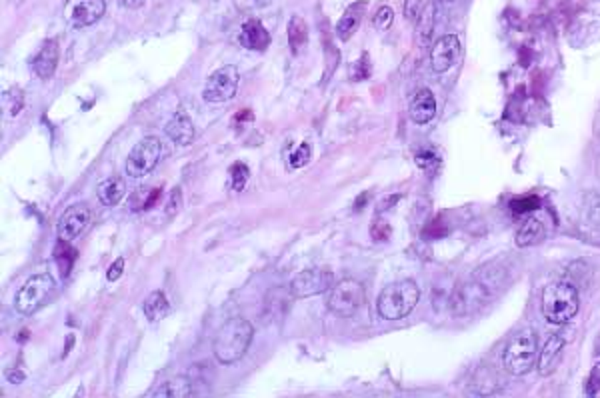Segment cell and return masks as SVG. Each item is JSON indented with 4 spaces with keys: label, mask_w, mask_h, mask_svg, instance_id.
<instances>
[{
    "label": "cell",
    "mask_w": 600,
    "mask_h": 398,
    "mask_svg": "<svg viewBox=\"0 0 600 398\" xmlns=\"http://www.w3.org/2000/svg\"><path fill=\"white\" fill-rule=\"evenodd\" d=\"M253 337H255V328L246 318L236 317L226 320L214 337V358L220 364H233L240 360L250 347Z\"/></svg>",
    "instance_id": "obj_1"
},
{
    "label": "cell",
    "mask_w": 600,
    "mask_h": 398,
    "mask_svg": "<svg viewBox=\"0 0 600 398\" xmlns=\"http://www.w3.org/2000/svg\"><path fill=\"white\" fill-rule=\"evenodd\" d=\"M580 308L579 290L572 282H552L542 290V315L550 325H569Z\"/></svg>",
    "instance_id": "obj_2"
},
{
    "label": "cell",
    "mask_w": 600,
    "mask_h": 398,
    "mask_svg": "<svg viewBox=\"0 0 600 398\" xmlns=\"http://www.w3.org/2000/svg\"><path fill=\"white\" fill-rule=\"evenodd\" d=\"M539 360V337L532 328H524L510 338L502 352L504 370L512 377H524L534 370Z\"/></svg>",
    "instance_id": "obj_3"
},
{
    "label": "cell",
    "mask_w": 600,
    "mask_h": 398,
    "mask_svg": "<svg viewBox=\"0 0 600 398\" xmlns=\"http://www.w3.org/2000/svg\"><path fill=\"white\" fill-rule=\"evenodd\" d=\"M420 290L415 280H398L382 288L378 296V315L385 320H400L408 317L418 305Z\"/></svg>",
    "instance_id": "obj_4"
},
{
    "label": "cell",
    "mask_w": 600,
    "mask_h": 398,
    "mask_svg": "<svg viewBox=\"0 0 600 398\" xmlns=\"http://www.w3.org/2000/svg\"><path fill=\"white\" fill-rule=\"evenodd\" d=\"M367 302L365 285L355 278H345L330 290L328 295V310L338 318L355 317Z\"/></svg>",
    "instance_id": "obj_5"
},
{
    "label": "cell",
    "mask_w": 600,
    "mask_h": 398,
    "mask_svg": "<svg viewBox=\"0 0 600 398\" xmlns=\"http://www.w3.org/2000/svg\"><path fill=\"white\" fill-rule=\"evenodd\" d=\"M54 286H56V282L49 272L31 276L14 296V308L24 317H31L49 300Z\"/></svg>",
    "instance_id": "obj_6"
},
{
    "label": "cell",
    "mask_w": 600,
    "mask_h": 398,
    "mask_svg": "<svg viewBox=\"0 0 600 398\" xmlns=\"http://www.w3.org/2000/svg\"><path fill=\"white\" fill-rule=\"evenodd\" d=\"M163 144L156 136H144L141 143L134 146L128 158H126V173L133 178H144L146 174L154 170V166L161 160Z\"/></svg>",
    "instance_id": "obj_7"
},
{
    "label": "cell",
    "mask_w": 600,
    "mask_h": 398,
    "mask_svg": "<svg viewBox=\"0 0 600 398\" xmlns=\"http://www.w3.org/2000/svg\"><path fill=\"white\" fill-rule=\"evenodd\" d=\"M238 84H240V74L236 71V66H223L206 78L203 98L206 103L213 104L228 103L230 98L236 96Z\"/></svg>",
    "instance_id": "obj_8"
},
{
    "label": "cell",
    "mask_w": 600,
    "mask_h": 398,
    "mask_svg": "<svg viewBox=\"0 0 600 398\" xmlns=\"http://www.w3.org/2000/svg\"><path fill=\"white\" fill-rule=\"evenodd\" d=\"M335 276L328 268H306L293 278L290 290L296 298H308L326 292L332 286Z\"/></svg>",
    "instance_id": "obj_9"
},
{
    "label": "cell",
    "mask_w": 600,
    "mask_h": 398,
    "mask_svg": "<svg viewBox=\"0 0 600 398\" xmlns=\"http://www.w3.org/2000/svg\"><path fill=\"white\" fill-rule=\"evenodd\" d=\"M106 12L104 0H71L66 6V21L72 29H86L98 22Z\"/></svg>",
    "instance_id": "obj_10"
},
{
    "label": "cell",
    "mask_w": 600,
    "mask_h": 398,
    "mask_svg": "<svg viewBox=\"0 0 600 398\" xmlns=\"http://www.w3.org/2000/svg\"><path fill=\"white\" fill-rule=\"evenodd\" d=\"M91 223V208L86 205H72L71 208L64 210V215L59 220V236L61 240L71 243Z\"/></svg>",
    "instance_id": "obj_11"
},
{
    "label": "cell",
    "mask_w": 600,
    "mask_h": 398,
    "mask_svg": "<svg viewBox=\"0 0 600 398\" xmlns=\"http://www.w3.org/2000/svg\"><path fill=\"white\" fill-rule=\"evenodd\" d=\"M458 51H460V41L454 34H444L440 36L432 51H430V64L434 72H447L452 68V64L457 62Z\"/></svg>",
    "instance_id": "obj_12"
},
{
    "label": "cell",
    "mask_w": 600,
    "mask_h": 398,
    "mask_svg": "<svg viewBox=\"0 0 600 398\" xmlns=\"http://www.w3.org/2000/svg\"><path fill=\"white\" fill-rule=\"evenodd\" d=\"M564 347H566V338L562 337V335H552L546 340V345L542 347V350L539 352V360H537V368H539L540 377H549V374H552L556 370Z\"/></svg>",
    "instance_id": "obj_13"
},
{
    "label": "cell",
    "mask_w": 600,
    "mask_h": 398,
    "mask_svg": "<svg viewBox=\"0 0 600 398\" xmlns=\"http://www.w3.org/2000/svg\"><path fill=\"white\" fill-rule=\"evenodd\" d=\"M56 64H59V42L54 41V39H49V41H44L39 54L34 56L32 71H34V74L39 78L46 81V78H51L52 74H54Z\"/></svg>",
    "instance_id": "obj_14"
},
{
    "label": "cell",
    "mask_w": 600,
    "mask_h": 398,
    "mask_svg": "<svg viewBox=\"0 0 600 398\" xmlns=\"http://www.w3.org/2000/svg\"><path fill=\"white\" fill-rule=\"evenodd\" d=\"M240 44L248 51L265 52L270 46V34H268L263 22L250 19L240 29Z\"/></svg>",
    "instance_id": "obj_15"
},
{
    "label": "cell",
    "mask_w": 600,
    "mask_h": 398,
    "mask_svg": "<svg viewBox=\"0 0 600 398\" xmlns=\"http://www.w3.org/2000/svg\"><path fill=\"white\" fill-rule=\"evenodd\" d=\"M365 11H367V2H365V0L355 2V4H350V6L346 9L345 14L340 16V21L336 22L335 32L338 41H350V39H352V34H355L356 29H358L360 22H362Z\"/></svg>",
    "instance_id": "obj_16"
},
{
    "label": "cell",
    "mask_w": 600,
    "mask_h": 398,
    "mask_svg": "<svg viewBox=\"0 0 600 398\" xmlns=\"http://www.w3.org/2000/svg\"><path fill=\"white\" fill-rule=\"evenodd\" d=\"M434 114H437L434 94L428 88H420L412 96V101H410V118H412V123L427 124L434 118Z\"/></svg>",
    "instance_id": "obj_17"
},
{
    "label": "cell",
    "mask_w": 600,
    "mask_h": 398,
    "mask_svg": "<svg viewBox=\"0 0 600 398\" xmlns=\"http://www.w3.org/2000/svg\"><path fill=\"white\" fill-rule=\"evenodd\" d=\"M166 134H168V138L173 141L174 144H178V146H188V144H193L194 141V124L193 121L188 118V114L184 113H174L173 118L166 123Z\"/></svg>",
    "instance_id": "obj_18"
},
{
    "label": "cell",
    "mask_w": 600,
    "mask_h": 398,
    "mask_svg": "<svg viewBox=\"0 0 600 398\" xmlns=\"http://www.w3.org/2000/svg\"><path fill=\"white\" fill-rule=\"evenodd\" d=\"M544 236H546V228L542 225V220L537 218V216H530V218H527V220L520 225L514 240H517V246H520V248H529V246L542 243Z\"/></svg>",
    "instance_id": "obj_19"
},
{
    "label": "cell",
    "mask_w": 600,
    "mask_h": 398,
    "mask_svg": "<svg viewBox=\"0 0 600 398\" xmlns=\"http://www.w3.org/2000/svg\"><path fill=\"white\" fill-rule=\"evenodd\" d=\"M126 193V184L121 176H111L106 180H102L96 188V196L104 206H116L124 198Z\"/></svg>",
    "instance_id": "obj_20"
},
{
    "label": "cell",
    "mask_w": 600,
    "mask_h": 398,
    "mask_svg": "<svg viewBox=\"0 0 600 398\" xmlns=\"http://www.w3.org/2000/svg\"><path fill=\"white\" fill-rule=\"evenodd\" d=\"M434 24H437V4L428 2L417 21V39L422 46H427L428 41H430L432 31H434Z\"/></svg>",
    "instance_id": "obj_21"
},
{
    "label": "cell",
    "mask_w": 600,
    "mask_h": 398,
    "mask_svg": "<svg viewBox=\"0 0 600 398\" xmlns=\"http://www.w3.org/2000/svg\"><path fill=\"white\" fill-rule=\"evenodd\" d=\"M143 308L144 315H146V318H148L151 322H158V320H163V318L168 315L171 305H168L166 296H164L161 290H154L153 295L146 296Z\"/></svg>",
    "instance_id": "obj_22"
},
{
    "label": "cell",
    "mask_w": 600,
    "mask_h": 398,
    "mask_svg": "<svg viewBox=\"0 0 600 398\" xmlns=\"http://www.w3.org/2000/svg\"><path fill=\"white\" fill-rule=\"evenodd\" d=\"M308 42V26L302 16H293L288 22V44L293 52H300Z\"/></svg>",
    "instance_id": "obj_23"
},
{
    "label": "cell",
    "mask_w": 600,
    "mask_h": 398,
    "mask_svg": "<svg viewBox=\"0 0 600 398\" xmlns=\"http://www.w3.org/2000/svg\"><path fill=\"white\" fill-rule=\"evenodd\" d=\"M193 390H190V380L186 377H174L173 380L164 382L161 390L154 392V397H171V398H183V397H190Z\"/></svg>",
    "instance_id": "obj_24"
},
{
    "label": "cell",
    "mask_w": 600,
    "mask_h": 398,
    "mask_svg": "<svg viewBox=\"0 0 600 398\" xmlns=\"http://www.w3.org/2000/svg\"><path fill=\"white\" fill-rule=\"evenodd\" d=\"M248 176H250V170H248L246 164H234L233 168H230V188H233L234 193H240L245 188L246 183H248Z\"/></svg>",
    "instance_id": "obj_25"
},
{
    "label": "cell",
    "mask_w": 600,
    "mask_h": 398,
    "mask_svg": "<svg viewBox=\"0 0 600 398\" xmlns=\"http://www.w3.org/2000/svg\"><path fill=\"white\" fill-rule=\"evenodd\" d=\"M370 72H372V66H370V56H368V52H365L358 61L352 64V68H350V78L355 82L358 81H367L368 76H370Z\"/></svg>",
    "instance_id": "obj_26"
},
{
    "label": "cell",
    "mask_w": 600,
    "mask_h": 398,
    "mask_svg": "<svg viewBox=\"0 0 600 398\" xmlns=\"http://www.w3.org/2000/svg\"><path fill=\"white\" fill-rule=\"evenodd\" d=\"M310 158H312V146L308 143H302L295 153L290 154V166L293 168H302V166L310 163Z\"/></svg>",
    "instance_id": "obj_27"
},
{
    "label": "cell",
    "mask_w": 600,
    "mask_h": 398,
    "mask_svg": "<svg viewBox=\"0 0 600 398\" xmlns=\"http://www.w3.org/2000/svg\"><path fill=\"white\" fill-rule=\"evenodd\" d=\"M392 21H395V12H392V9H390V6H382V9L375 14L372 26H375L377 31L385 32L392 26Z\"/></svg>",
    "instance_id": "obj_28"
},
{
    "label": "cell",
    "mask_w": 600,
    "mask_h": 398,
    "mask_svg": "<svg viewBox=\"0 0 600 398\" xmlns=\"http://www.w3.org/2000/svg\"><path fill=\"white\" fill-rule=\"evenodd\" d=\"M180 206H183V193H180V188L176 186L173 193H171V198H168V205H166V215L168 216H174L178 210H180Z\"/></svg>",
    "instance_id": "obj_29"
},
{
    "label": "cell",
    "mask_w": 600,
    "mask_h": 398,
    "mask_svg": "<svg viewBox=\"0 0 600 398\" xmlns=\"http://www.w3.org/2000/svg\"><path fill=\"white\" fill-rule=\"evenodd\" d=\"M599 388H600V362H596V364L592 367V370H590L589 382H586V394H589V397H594Z\"/></svg>",
    "instance_id": "obj_30"
},
{
    "label": "cell",
    "mask_w": 600,
    "mask_h": 398,
    "mask_svg": "<svg viewBox=\"0 0 600 398\" xmlns=\"http://www.w3.org/2000/svg\"><path fill=\"white\" fill-rule=\"evenodd\" d=\"M422 12V2L420 0H405V16L407 21H418Z\"/></svg>",
    "instance_id": "obj_31"
},
{
    "label": "cell",
    "mask_w": 600,
    "mask_h": 398,
    "mask_svg": "<svg viewBox=\"0 0 600 398\" xmlns=\"http://www.w3.org/2000/svg\"><path fill=\"white\" fill-rule=\"evenodd\" d=\"M74 250H72L71 246H68V250H66V255H61V250H56V262H59V266H61L62 275L66 276L68 275V268L72 266V262H74Z\"/></svg>",
    "instance_id": "obj_32"
},
{
    "label": "cell",
    "mask_w": 600,
    "mask_h": 398,
    "mask_svg": "<svg viewBox=\"0 0 600 398\" xmlns=\"http://www.w3.org/2000/svg\"><path fill=\"white\" fill-rule=\"evenodd\" d=\"M123 270H124V260L123 258H116V260L111 265V268H108L106 278H108L111 282H114V280H118V278L123 276Z\"/></svg>",
    "instance_id": "obj_33"
},
{
    "label": "cell",
    "mask_w": 600,
    "mask_h": 398,
    "mask_svg": "<svg viewBox=\"0 0 600 398\" xmlns=\"http://www.w3.org/2000/svg\"><path fill=\"white\" fill-rule=\"evenodd\" d=\"M539 206V200L537 198H529V200H519V203H512V208L514 213H527V210H532Z\"/></svg>",
    "instance_id": "obj_34"
},
{
    "label": "cell",
    "mask_w": 600,
    "mask_h": 398,
    "mask_svg": "<svg viewBox=\"0 0 600 398\" xmlns=\"http://www.w3.org/2000/svg\"><path fill=\"white\" fill-rule=\"evenodd\" d=\"M438 158L434 156V154L430 153H420L417 154V164L420 166V168H428L430 166V163H437Z\"/></svg>",
    "instance_id": "obj_35"
},
{
    "label": "cell",
    "mask_w": 600,
    "mask_h": 398,
    "mask_svg": "<svg viewBox=\"0 0 600 398\" xmlns=\"http://www.w3.org/2000/svg\"><path fill=\"white\" fill-rule=\"evenodd\" d=\"M9 380H11L12 384H21L22 380H24V372H19V370L9 372Z\"/></svg>",
    "instance_id": "obj_36"
},
{
    "label": "cell",
    "mask_w": 600,
    "mask_h": 398,
    "mask_svg": "<svg viewBox=\"0 0 600 398\" xmlns=\"http://www.w3.org/2000/svg\"><path fill=\"white\" fill-rule=\"evenodd\" d=\"M590 216H592L594 220H600V198L596 200V205L590 208Z\"/></svg>",
    "instance_id": "obj_37"
},
{
    "label": "cell",
    "mask_w": 600,
    "mask_h": 398,
    "mask_svg": "<svg viewBox=\"0 0 600 398\" xmlns=\"http://www.w3.org/2000/svg\"><path fill=\"white\" fill-rule=\"evenodd\" d=\"M126 6H131V9H134V6H141L144 0H123Z\"/></svg>",
    "instance_id": "obj_38"
},
{
    "label": "cell",
    "mask_w": 600,
    "mask_h": 398,
    "mask_svg": "<svg viewBox=\"0 0 600 398\" xmlns=\"http://www.w3.org/2000/svg\"><path fill=\"white\" fill-rule=\"evenodd\" d=\"M256 2H258V4H260V6H266V4H270V2H273V0H256Z\"/></svg>",
    "instance_id": "obj_39"
}]
</instances>
